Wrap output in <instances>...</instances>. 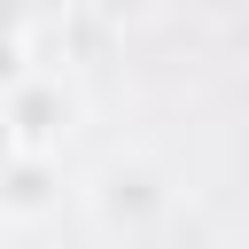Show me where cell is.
<instances>
[{
	"label": "cell",
	"instance_id": "obj_5",
	"mask_svg": "<svg viewBox=\"0 0 249 249\" xmlns=\"http://www.w3.org/2000/svg\"><path fill=\"white\" fill-rule=\"evenodd\" d=\"M86 8H93L101 23H132V16H148L156 0H86Z\"/></svg>",
	"mask_w": 249,
	"mask_h": 249
},
{
	"label": "cell",
	"instance_id": "obj_2",
	"mask_svg": "<svg viewBox=\"0 0 249 249\" xmlns=\"http://www.w3.org/2000/svg\"><path fill=\"white\" fill-rule=\"evenodd\" d=\"M0 117H8V140L16 148H39V156H54V140L78 124V93L62 86V78H47V70H31L8 101H0Z\"/></svg>",
	"mask_w": 249,
	"mask_h": 249
},
{
	"label": "cell",
	"instance_id": "obj_4",
	"mask_svg": "<svg viewBox=\"0 0 249 249\" xmlns=\"http://www.w3.org/2000/svg\"><path fill=\"white\" fill-rule=\"evenodd\" d=\"M23 78H31V47H23V39H0V101H8Z\"/></svg>",
	"mask_w": 249,
	"mask_h": 249
},
{
	"label": "cell",
	"instance_id": "obj_7",
	"mask_svg": "<svg viewBox=\"0 0 249 249\" xmlns=\"http://www.w3.org/2000/svg\"><path fill=\"white\" fill-rule=\"evenodd\" d=\"M8 156H16V140H8V117H0V163H8Z\"/></svg>",
	"mask_w": 249,
	"mask_h": 249
},
{
	"label": "cell",
	"instance_id": "obj_8",
	"mask_svg": "<svg viewBox=\"0 0 249 249\" xmlns=\"http://www.w3.org/2000/svg\"><path fill=\"white\" fill-rule=\"evenodd\" d=\"M8 226H16V218H8V210H0V241H8Z\"/></svg>",
	"mask_w": 249,
	"mask_h": 249
},
{
	"label": "cell",
	"instance_id": "obj_1",
	"mask_svg": "<svg viewBox=\"0 0 249 249\" xmlns=\"http://www.w3.org/2000/svg\"><path fill=\"white\" fill-rule=\"evenodd\" d=\"M86 210H93L101 233H117V241H148V233L179 210V187H171L148 156H109V163L86 179Z\"/></svg>",
	"mask_w": 249,
	"mask_h": 249
},
{
	"label": "cell",
	"instance_id": "obj_3",
	"mask_svg": "<svg viewBox=\"0 0 249 249\" xmlns=\"http://www.w3.org/2000/svg\"><path fill=\"white\" fill-rule=\"evenodd\" d=\"M54 195H62V171H54V156H39V148H16V156L0 163V210H8V218H39V210H54Z\"/></svg>",
	"mask_w": 249,
	"mask_h": 249
},
{
	"label": "cell",
	"instance_id": "obj_6",
	"mask_svg": "<svg viewBox=\"0 0 249 249\" xmlns=\"http://www.w3.org/2000/svg\"><path fill=\"white\" fill-rule=\"evenodd\" d=\"M0 39H23V0H0Z\"/></svg>",
	"mask_w": 249,
	"mask_h": 249
}]
</instances>
